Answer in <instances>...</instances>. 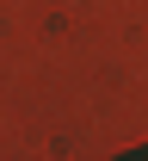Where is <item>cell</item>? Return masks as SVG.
<instances>
[]
</instances>
